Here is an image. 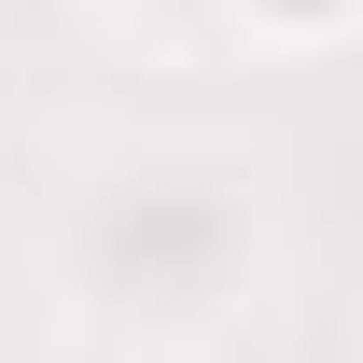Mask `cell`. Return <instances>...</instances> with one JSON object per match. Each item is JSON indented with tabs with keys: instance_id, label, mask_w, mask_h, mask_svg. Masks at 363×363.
<instances>
[{
	"instance_id": "1",
	"label": "cell",
	"mask_w": 363,
	"mask_h": 363,
	"mask_svg": "<svg viewBox=\"0 0 363 363\" xmlns=\"http://www.w3.org/2000/svg\"><path fill=\"white\" fill-rule=\"evenodd\" d=\"M279 14H335V0H279Z\"/></svg>"
}]
</instances>
